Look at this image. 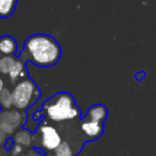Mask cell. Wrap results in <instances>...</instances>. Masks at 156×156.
<instances>
[{
  "instance_id": "cell-1",
  "label": "cell",
  "mask_w": 156,
  "mask_h": 156,
  "mask_svg": "<svg viewBox=\"0 0 156 156\" xmlns=\"http://www.w3.org/2000/svg\"><path fill=\"white\" fill-rule=\"evenodd\" d=\"M62 49L55 37L48 34H33L26 40L22 58L40 67H49L61 59Z\"/></svg>"
},
{
  "instance_id": "cell-2",
  "label": "cell",
  "mask_w": 156,
  "mask_h": 156,
  "mask_svg": "<svg viewBox=\"0 0 156 156\" xmlns=\"http://www.w3.org/2000/svg\"><path fill=\"white\" fill-rule=\"evenodd\" d=\"M43 111L44 115L52 122L71 121L81 115V110L76 104L74 96L67 92H59L45 101Z\"/></svg>"
},
{
  "instance_id": "cell-3",
  "label": "cell",
  "mask_w": 156,
  "mask_h": 156,
  "mask_svg": "<svg viewBox=\"0 0 156 156\" xmlns=\"http://www.w3.org/2000/svg\"><path fill=\"white\" fill-rule=\"evenodd\" d=\"M13 106L17 109H27L40 98V90L31 79H23L12 91Z\"/></svg>"
},
{
  "instance_id": "cell-4",
  "label": "cell",
  "mask_w": 156,
  "mask_h": 156,
  "mask_svg": "<svg viewBox=\"0 0 156 156\" xmlns=\"http://www.w3.org/2000/svg\"><path fill=\"white\" fill-rule=\"evenodd\" d=\"M62 139L59 132L49 124H43L40 127V142L47 151H55Z\"/></svg>"
},
{
  "instance_id": "cell-5",
  "label": "cell",
  "mask_w": 156,
  "mask_h": 156,
  "mask_svg": "<svg viewBox=\"0 0 156 156\" xmlns=\"http://www.w3.org/2000/svg\"><path fill=\"white\" fill-rule=\"evenodd\" d=\"M81 130H83L86 136L89 137L92 140H94V139L100 138L103 135V132H104V123L94 122L91 121V120L86 119V118H83Z\"/></svg>"
},
{
  "instance_id": "cell-6",
  "label": "cell",
  "mask_w": 156,
  "mask_h": 156,
  "mask_svg": "<svg viewBox=\"0 0 156 156\" xmlns=\"http://www.w3.org/2000/svg\"><path fill=\"white\" fill-rule=\"evenodd\" d=\"M107 117H108V110H107L106 106H104L103 104H95L88 109L85 118L94 122L104 123Z\"/></svg>"
},
{
  "instance_id": "cell-7",
  "label": "cell",
  "mask_w": 156,
  "mask_h": 156,
  "mask_svg": "<svg viewBox=\"0 0 156 156\" xmlns=\"http://www.w3.org/2000/svg\"><path fill=\"white\" fill-rule=\"evenodd\" d=\"M17 52V42L10 35L0 37V56H15Z\"/></svg>"
},
{
  "instance_id": "cell-8",
  "label": "cell",
  "mask_w": 156,
  "mask_h": 156,
  "mask_svg": "<svg viewBox=\"0 0 156 156\" xmlns=\"http://www.w3.org/2000/svg\"><path fill=\"white\" fill-rule=\"evenodd\" d=\"M17 0H0V17L5 18L13 14Z\"/></svg>"
},
{
  "instance_id": "cell-9",
  "label": "cell",
  "mask_w": 156,
  "mask_h": 156,
  "mask_svg": "<svg viewBox=\"0 0 156 156\" xmlns=\"http://www.w3.org/2000/svg\"><path fill=\"white\" fill-rule=\"evenodd\" d=\"M24 69H25V65L22 61L16 60L15 62H14V64L12 65L11 69H10L9 74H8L12 83H15L16 80H18V79L22 77Z\"/></svg>"
},
{
  "instance_id": "cell-10",
  "label": "cell",
  "mask_w": 156,
  "mask_h": 156,
  "mask_svg": "<svg viewBox=\"0 0 156 156\" xmlns=\"http://www.w3.org/2000/svg\"><path fill=\"white\" fill-rule=\"evenodd\" d=\"M14 56H1L0 57V73L3 75H8L11 66L15 62Z\"/></svg>"
},
{
  "instance_id": "cell-11",
  "label": "cell",
  "mask_w": 156,
  "mask_h": 156,
  "mask_svg": "<svg viewBox=\"0 0 156 156\" xmlns=\"http://www.w3.org/2000/svg\"><path fill=\"white\" fill-rule=\"evenodd\" d=\"M0 105L3 108H11V106H13V102H12V94L10 93L8 90L3 89L0 92Z\"/></svg>"
},
{
  "instance_id": "cell-12",
  "label": "cell",
  "mask_w": 156,
  "mask_h": 156,
  "mask_svg": "<svg viewBox=\"0 0 156 156\" xmlns=\"http://www.w3.org/2000/svg\"><path fill=\"white\" fill-rule=\"evenodd\" d=\"M55 152H56L57 156H72L73 155L71 147H69V143L65 142V141H61V143L58 145V147L55 150Z\"/></svg>"
},
{
  "instance_id": "cell-13",
  "label": "cell",
  "mask_w": 156,
  "mask_h": 156,
  "mask_svg": "<svg viewBox=\"0 0 156 156\" xmlns=\"http://www.w3.org/2000/svg\"><path fill=\"white\" fill-rule=\"evenodd\" d=\"M22 152H23V147H22V145H20V144L15 145V147H13V150H12V154H13V156L18 155V154L22 153Z\"/></svg>"
},
{
  "instance_id": "cell-14",
  "label": "cell",
  "mask_w": 156,
  "mask_h": 156,
  "mask_svg": "<svg viewBox=\"0 0 156 156\" xmlns=\"http://www.w3.org/2000/svg\"><path fill=\"white\" fill-rule=\"evenodd\" d=\"M144 76H145V73L144 72H138V73L136 74V79L138 81H141L144 78Z\"/></svg>"
},
{
  "instance_id": "cell-15",
  "label": "cell",
  "mask_w": 156,
  "mask_h": 156,
  "mask_svg": "<svg viewBox=\"0 0 156 156\" xmlns=\"http://www.w3.org/2000/svg\"><path fill=\"white\" fill-rule=\"evenodd\" d=\"M3 87H5V83H3V80H2V78L0 77V92H1V91H2L3 89H5V88H3Z\"/></svg>"
}]
</instances>
